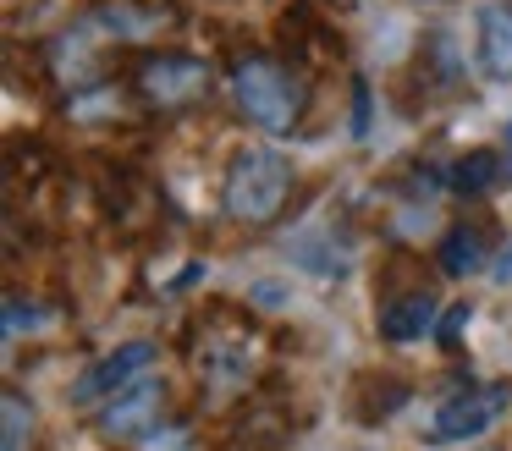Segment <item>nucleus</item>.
Returning a JSON list of instances; mask_svg holds the SVG:
<instances>
[{
  "label": "nucleus",
  "instance_id": "f257e3e1",
  "mask_svg": "<svg viewBox=\"0 0 512 451\" xmlns=\"http://www.w3.org/2000/svg\"><path fill=\"white\" fill-rule=\"evenodd\" d=\"M232 94L243 105V116L254 121L259 132H292L303 121V105H309V88H303L298 72H287L270 55H248L232 72Z\"/></svg>",
  "mask_w": 512,
  "mask_h": 451
},
{
  "label": "nucleus",
  "instance_id": "f03ea898",
  "mask_svg": "<svg viewBox=\"0 0 512 451\" xmlns=\"http://www.w3.org/2000/svg\"><path fill=\"white\" fill-rule=\"evenodd\" d=\"M292 198V165L276 149H243L226 171L221 204L237 226H270Z\"/></svg>",
  "mask_w": 512,
  "mask_h": 451
},
{
  "label": "nucleus",
  "instance_id": "7ed1b4c3",
  "mask_svg": "<svg viewBox=\"0 0 512 451\" xmlns=\"http://www.w3.org/2000/svg\"><path fill=\"white\" fill-rule=\"evenodd\" d=\"M138 94L160 110H177L193 105L199 94H210V66L199 55H149L138 66Z\"/></svg>",
  "mask_w": 512,
  "mask_h": 451
},
{
  "label": "nucleus",
  "instance_id": "20e7f679",
  "mask_svg": "<svg viewBox=\"0 0 512 451\" xmlns=\"http://www.w3.org/2000/svg\"><path fill=\"white\" fill-rule=\"evenodd\" d=\"M149 363H155V341H127V347L105 352L94 369L78 374V385H72V402H83V407L105 402V396H116L122 385H133V374H144Z\"/></svg>",
  "mask_w": 512,
  "mask_h": 451
},
{
  "label": "nucleus",
  "instance_id": "39448f33",
  "mask_svg": "<svg viewBox=\"0 0 512 451\" xmlns=\"http://www.w3.org/2000/svg\"><path fill=\"white\" fill-rule=\"evenodd\" d=\"M501 407H507V391H501V385H490V391H463V396H452V402L435 413V440H441V446H452V440L485 435V429L496 424Z\"/></svg>",
  "mask_w": 512,
  "mask_h": 451
},
{
  "label": "nucleus",
  "instance_id": "423d86ee",
  "mask_svg": "<svg viewBox=\"0 0 512 451\" xmlns=\"http://www.w3.org/2000/svg\"><path fill=\"white\" fill-rule=\"evenodd\" d=\"M155 413H160V385L138 380V385H122V391H116V402L100 413V429L116 440H127V435H144V429L155 424Z\"/></svg>",
  "mask_w": 512,
  "mask_h": 451
},
{
  "label": "nucleus",
  "instance_id": "0eeeda50",
  "mask_svg": "<svg viewBox=\"0 0 512 451\" xmlns=\"http://www.w3.org/2000/svg\"><path fill=\"white\" fill-rule=\"evenodd\" d=\"M479 66L496 83H512V6L479 11Z\"/></svg>",
  "mask_w": 512,
  "mask_h": 451
},
{
  "label": "nucleus",
  "instance_id": "6e6552de",
  "mask_svg": "<svg viewBox=\"0 0 512 451\" xmlns=\"http://www.w3.org/2000/svg\"><path fill=\"white\" fill-rule=\"evenodd\" d=\"M430 325H435V297L430 292H408V297L380 308V336L386 341H419Z\"/></svg>",
  "mask_w": 512,
  "mask_h": 451
},
{
  "label": "nucleus",
  "instance_id": "1a4fd4ad",
  "mask_svg": "<svg viewBox=\"0 0 512 451\" xmlns=\"http://www.w3.org/2000/svg\"><path fill=\"white\" fill-rule=\"evenodd\" d=\"M501 176H507V160H501L496 149H474V154H463V160L452 165V187L457 193H490V187H501Z\"/></svg>",
  "mask_w": 512,
  "mask_h": 451
},
{
  "label": "nucleus",
  "instance_id": "9d476101",
  "mask_svg": "<svg viewBox=\"0 0 512 451\" xmlns=\"http://www.w3.org/2000/svg\"><path fill=\"white\" fill-rule=\"evenodd\" d=\"M435 264H441L446 275H474L479 264H485V237H479L474 226H452L441 237V248H435Z\"/></svg>",
  "mask_w": 512,
  "mask_h": 451
},
{
  "label": "nucleus",
  "instance_id": "9b49d317",
  "mask_svg": "<svg viewBox=\"0 0 512 451\" xmlns=\"http://www.w3.org/2000/svg\"><path fill=\"white\" fill-rule=\"evenodd\" d=\"M0 418H6V451H23L28 435H34V413H28V402L17 391H6V402H0Z\"/></svg>",
  "mask_w": 512,
  "mask_h": 451
},
{
  "label": "nucleus",
  "instance_id": "f8f14e48",
  "mask_svg": "<svg viewBox=\"0 0 512 451\" xmlns=\"http://www.w3.org/2000/svg\"><path fill=\"white\" fill-rule=\"evenodd\" d=\"M463 325H468V303H452L446 319H441V347H457V330Z\"/></svg>",
  "mask_w": 512,
  "mask_h": 451
},
{
  "label": "nucleus",
  "instance_id": "ddd939ff",
  "mask_svg": "<svg viewBox=\"0 0 512 451\" xmlns=\"http://www.w3.org/2000/svg\"><path fill=\"white\" fill-rule=\"evenodd\" d=\"M353 132H358V138L369 132V88H358V94H353Z\"/></svg>",
  "mask_w": 512,
  "mask_h": 451
},
{
  "label": "nucleus",
  "instance_id": "4468645a",
  "mask_svg": "<svg viewBox=\"0 0 512 451\" xmlns=\"http://www.w3.org/2000/svg\"><path fill=\"white\" fill-rule=\"evenodd\" d=\"M507 143H512V121H507Z\"/></svg>",
  "mask_w": 512,
  "mask_h": 451
}]
</instances>
